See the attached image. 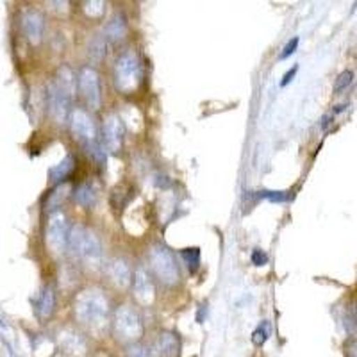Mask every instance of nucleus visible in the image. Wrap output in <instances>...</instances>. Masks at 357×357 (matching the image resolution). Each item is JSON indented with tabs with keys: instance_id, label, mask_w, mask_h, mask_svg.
<instances>
[{
	"instance_id": "obj_31",
	"label": "nucleus",
	"mask_w": 357,
	"mask_h": 357,
	"mask_svg": "<svg viewBox=\"0 0 357 357\" xmlns=\"http://www.w3.org/2000/svg\"><path fill=\"white\" fill-rule=\"evenodd\" d=\"M349 354L350 357H357V341H354L352 345L349 347Z\"/></svg>"
},
{
	"instance_id": "obj_5",
	"label": "nucleus",
	"mask_w": 357,
	"mask_h": 357,
	"mask_svg": "<svg viewBox=\"0 0 357 357\" xmlns=\"http://www.w3.org/2000/svg\"><path fill=\"white\" fill-rule=\"evenodd\" d=\"M151 268L162 284L174 286L181 279V268H178L174 252L165 245H154L151 248Z\"/></svg>"
},
{
	"instance_id": "obj_20",
	"label": "nucleus",
	"mask_w": 357,
	"mask_h": 357,
	"mask_svg": "<svg viewBox=\"0 0 357 357\" xmlns=\"http://www.w3.org/2000/svg\"><path fill=\"white\" fill-rule=\"evenodd\" d=\"M75 200L84 207H93L97 202V191L91 184H82L75 190Z\"/></svg>"
},
{
	"instance_id": "obj_2",
	"label": "nucleus",
	"mask_w": 357,
	"mask_h": 357,
	"mask_svg": "<svg viewBox=\"0 0 357 357\" xmlns=\"http://www.w3.org/2000/svg\"><path fill=\"white\" fill-rule=\"evenodd\" d=\"M143 320L132 305L123 304L114 311L113 317V333L118 341H122L126 345L130 343H138L143 336Z\"/></svg>"
},
{
	"instance_id": "obj_22",
	"label": "nucleus",
	"mask_w": 357,
	"mask_h": 357,
	"mask_svg": "<svg viewBox=\"0 0 357 357\" xmlns=\"http://www.w3.org/2000/svg\"><path fill=\"white\" fill-rule=\"evenodd\" d=\"M270 336H272V324L268 320L261 321V325L257 327L254 333H252V343L256 347H263L264 343H266L268 340H270Z\"/></svg>"
},
{
	"instance_id": "obj_25",
	"label": "nucleus",
	"mask_w": 357,
	"mask_h": 357,
	"mask_svg": "<svg viewBox=\"0 0 357 357\" xmlns=\"http://www.w3.org/2000/svg\"><path fill=\"white\" fill-rule=\"evenodd\" d=\"M84 13L89 18H98L106 13V2L102 0H89V2H84Z\"/></svg>"
},
{
	"instance_id": "obj_23",
	"label": "nucleus",
	"mask_w": 357,
	"mask_h": 357,
	"mask_svg": "<svg viewBox=\"0 0 357 357\" xmlns=\"http://www.w3.org/2000/svg\"><path fill=\"white\" fill-rule=\"evenodd\" d=\"M181 257L186 263V266L190 268V272H195L200 264V250L199 248H184L181 252Z\"/></svg>"
},
{
	"instance_id": "obj_3",
	"label": "nucleus",
	"mask_w": 357,
	"mask_h": 357,
	"mask_svg": "<svg viewBox=\"0 0 357 357\" xmlns=\"http://www.w3.org/2000/svg\"><path fill=\"white\" fill-rule=\"evenodd\" d=\"M68 247L75 257L88 264H98L102 261V245L93 231L75 225L68 234Z\"/></svg>"
},
{
	"instance_id": "obj_16",
	"label": "nucleus",
	"mask_w": 357,
	"mask_h": 357,
	"mask_svg": "<svg viewBox=\"0 0 357 357\" xmlns=\"http://www.w3.org/2000/svg\"><path fill=\"white\" fill-rule=\"evenodd\" d=\"M109 277L114 284L120 286V288H127L130 284V279H132V273H130V268L127 264L126 259H114L109 264Z\"/></svg>"
},
{
	"instance_id": "obj_33",
	"label": "nucleus",
	"mask_w": 357,
	"mask_h": 357,
	"mask_svg": "<svg viewBox=\"0 0 357 357\" xmlns=\"http://www.w3.org/2000/svg\"><path fill=\"white\" fill-rule=\"evenodd\" d=\"M50 357H59V356H50Z\"/></svg>"
},
{
	"instance_id": "obj_26",
	"label": "nucleus",
	"mask_w": 357,
	"mask_h": 357,
	"mask_svg": "<svg viewBox=\"0 0 357 357\" xmlns=\"http://www.w3.org/2000/svg\"><path fill=\"white\" fill-rule=\"evenodd\" d=\"M354 79V73L350 70H345V72H341L336 79V84H334V93H341L347 86L352 82Z\"/></svg>"
},
{
	"instance_id": "obj_30",
	"label": "nucleus",
	"mask_w": 357,
	"mask_h": 357,
	"mask_svg": "<svg viewBox=\"0 0 357 357\" xmlns=\"http://www.w3.org/2000/svg\"><path fill=\"white\" fill-rule=\"evenodd\" d=\"M296 72H298V66H293V68H289L288 72L284 73V77H282V81H280V86H288L289 82L293 81V77H295L296 75Z\"/></svg>"
},
{
	"instance_id": "obj_12",
	"label": "nucleus",
	"mask_w": 357,
	"mask_h": 357,
	"mask_svg": "<svg viewBox=\"0 0 357 357\" xmlns=\"http://www.w3.org/2000/svg\"><path fill=\"white\" fill-rule=\"evenodd\" d=\"M181 347L183 343H181L178 334L172 333V331H162L152 347V352H154V357H178Z\"/></svg>"
},
{
	"instance_id": "obj_7",
	"label": "nucleus",
	"mask_w": 357,
	"mask_h": 357,
	"mask_svg": "<svg viewBox=\"0 0 357 357\" xmlns=\"http://www.w3.org/2000/svg\"><path fill=\"white\" fill-rule=\"evenodd\" d=\"M70 127H72L73 136L84 145V149L97 142V130H95L93 120L86 111L73 109L70 114Z\"/></svg>"
},
{
	"instance_id": "obj_4",
	"label": "nucleus",
	"mask_w": 357,
	"mask_h": 357,
	"mask_svg": "<svg viewBox=\"0 0 357 357\" xmlns=\"http://www.w3.org/2000/svg\"><path fill=\"white\" fill-rule=\"evenodd\" d=\"M142 81V65L134 52H126L118 57L114 65V86L120 93L130 95L138 89Z\"/></svg>"
},
{
	"instance_id": "obj_9",
	"label": "nucleus",
	"mask_w": 357,
	"mask_h": 357,
	"mask_svg": "<svg viewBox=\"0 0 357 357\" xmlns=\"http://www.w3.org/2000/svg\"><path fill=\"white\" fill-rule=\"evenodd\" d=\"M102 132H104V143H106V149L109 152H120L123 145V123L122 120L116 116V114H107L106 120H104V127H102Z\"/></svg>"
},
{
	"instance_id": "obj_29",
	"label": "nucleus",
	"mask_w": 357,
	"mask_h": 357,
	"mask_svg": "<svg viewBox=\"0 0 357 357\" xmlns=\"http://www.w3.org/2000/svg\"><path fill=\"white\" fill-rule=\"evenodd\" d=\"M296 47H298V38L295 36V38H291L288 43H286L284 50H282V54H280V59H286V57L291 56V54L296 50Z\"/></svg>"
},
{
	"instance_id": "obj_6",
	"label": "nucleus",
	"mask_w": 357,
	"mask_h": 357,
	"mask_svg": "<svg viewBox=\"0 0 357 357\" xmlns=\"http://www.w3.org/2000/svg\"><path fill=\"white\" fill-rule=\"evenodd\" d=\"M79 88H81V93L84 100L88 102V106L98 109L102 104V93L100 77H98L97 70L91 68V66H84L79 73Z\"/></svg>"
},
{
	"instance_id": "obj_14",
	"label": "nucleus",
	"mask_w": 357,
	"mask_h": 357,
	"mask_svg": "<svg viewBox=\"0 0 357 357\" xmlns=\"http://www.w3.org/2000/svg\"><path fill=\"white\" fill-rule=\"evenodd\" d=\"M47 98H49V111L54 116L57 123H63L66 120V113H68V100L70 98L63 93L61 89L57 88L56 82L49 86V93H47Z\"/></svg>"
},
{
	"instance_id": "obj_10",
	"label": "nucleus",
	"mask_w": 357,
	"mask_h": 357,
	"mask_svg": "<svg viewBox=\"0 0 357 357\" xmlns=\"http://www.w3.org/2000/svg\"><path fill=\"white\" fill-rule=\"evenodd\" d=\"M59 347L63 354L68 357H82L88 350V341L81 333L72 329H66L59 334Z\"/></svg>"
},
{
	"instance_id": "obj_8",
	"label": "nucleus",
	"mask_w": 357,
	"mask_h": 357,
	"mask_svg": "<svg viewBox=\"0 0 357 357\" xmlns=\"http://www.w3.org/2000/svg\"><path fill=\"white\" fill-rule=\"evenodd\" d=\"M66 241H68V232H66L65 213H52L49 223H47V243L54 252H63L66 247Z\"/></svg>"
},
{
	"instance_id": "obj_19",
	"label": "nucleus",
	"mask_w": 357,
	"mask_h": 357,
	"mask_svg": "<svg viewBox=\"0 0 357 357\" xmlns=\"http://www.w3.org/2000/svg\"><path fill=\"white\" fill-rule=\"evenodd\" d=\"M126 33H127V22H126V17H123L122 13H118V15H114L113 20L107 24L106 27V34H107V40L109 41H120L126 38Z\"/></svg>"
},
{
	"instance_id": "obj_17",
	"label": "nucleus",
	"mask_w": 357,
	"mask_h": 357,
	"mask_svg": "<svg viewBox=\"0 0 357 357\" xmlns=\"http://www.w3.org/2000/svg\"><path fill=\"white\" fill-rule=\"evenodd\" d=\"M73 172H75V158H73L72 154H68L56 168L50 170V181H52L54 184L65 183L66 178L72 177Z\"/></svg>"
},
{
	"instance_id": "obj_32",
	"label": "nucleus",
	"mask_w": 357,
	"mask_h": 357,
	"mask_svg": "<svg viewBox=\"0 0 357 357\" xmlns=\"http://www.w3.org/2000/svg\"><path fill=\"white\" fill-rule=\"evenodd\" d=\"M95 357H113V356H109L107 352H98V354H95Z\"/></svg>"
},
{
	"instance_id": "obj_28",
	"label": "nucleus",
	"mask_w": 357,
	"mask_h": 357,
	"mask_svg": "<svg viewBox=\"0 0 357 357\" xmlns=\"http://www.w3.org/2000/svg\"><path fill=\"white\" fill-rule=\"evenodd\" d=\"M252 264H256V266H264V264H268V256L263 250L256 248V250L252 252Z\"/></svg>"
},
{
	"instance_id": "obj_13",
	"label": "nucleus",
	"mask_w": 357,
	"mask_h": 357,
	"mask_svg": "<svg viewBox=\"0 0 357 357\" xmlns=\"http://www.w3.org/2000/svg\"><path fill=\"white\" fill-rule=\"evenodd\" d=\"M134 296H136V301L142 305H151L154 302V282H152L151 275L143 268H139L138 272H136V277H134Z\"/></svg>"
},
{
	"instance_id": "obj_18",
	"label": "nucleus",
	"mask_w": 357,
	"mask_h": 357,
	"mask_svg": "<svg viewBox=\"0 0 357 357\" xmlns=\"http://www.w3.org/2000/svg\"><path fill=\"white\" fill-rule=\"evenodd\" d=\"M56 86L61 89L63 93H65L68 98L73 97V93H75V75H73L70 66L63 65L61 68H59V72H57Z\"/></svg>"
},
{
	"instance_id": "obj_24",
	"label": "nucleus",
	"mask_w": 357,
	"mask_h": 357,
	"mask_svg": "<svg viewBox=\"0 0 357 357\" xmlns=\"http://www.w3.org/2000/svg\"><path fill=\"white\" fill-rule=\"evenodd\" d=\"M126 354L127 357H154V352L152 349H149L143 343H130V345H126Z\"/></svg>"
},
{
	"instance_id": "obj_15",
	"label": "nucleus",
	"mask_w": 357,
	"mask_h": 357,
	"mask_svg": "<svg viewBox=\"0 0 357 357\" xmlns=\"http://www.w3.org/2000/svg\"><path fill=\"white\" fill-rule=\"evenodd\" d=\"M56 309V289L54 286H45L36 301V314L40 320H49Z\"/></svg>"
},
{
	"instance_id": "obj_27",
	"label": "nucleus",
	"mask_w": 357,
	"mask_h": 357,
	"mask_svg": "<svg viewBox=\"0 0 357 357\" xmlns=\"http://www.w3.org/2000/svg\"><path fill=\"white\" fill-rule=\"evenodd\" d=\"M263 199L270 200V202H286V200H289L288 193L286 191H273V190H264L259 193Z\"/></svg>"
},
{
	"instance_id": "obj_11",
	"label": "nucleus",
	"mask_w": 357,
	"mask_h": 357,
	"mask_svg": "<svg viewBox=\"0 0 357 357\" xmlns=\"http://www.w3.org/2000/svg\"><path fill=\"white\" fill-rule=\"evenodd\" d=\"M22 27H24V33L27 36V40L33 45H38L45 33L43 15L40 11H36V9H27L22 15Z\"/></svg>"
},
{
	"instance_id": "obj_21",
	"label": "nucleus",
	"mask_w": 357,
	"mask_h": 357,
	"mask_svg": "<svg viewBox=\"0 0 357 357\" xmlns=\"http://www.w3.org/2000/svg\"><path fill=\"white\" fill-rule=\"evenodd\" d=\"M106 45H107V40L104 36L91 38V41H89V47H88L89 59L95 63L102 61V57L106 56Z\"/></svg>"
},
{
	"instance_id": "obj_1",
	"label": "nucleus",
	"mask_w": 357,
	"mask_h": 357,
	"mask_svg": "<svg viewBox=\"0 0 357 357\" xmlns=\"http://www.w3.org/2000/svg\"><path fill=\"white\" fill-rule=\"evenodd\" d=\"M75 318L93 333H100L109 320V302L98 289H86L75 301Z\"/></svg>"
}]
</instances>
